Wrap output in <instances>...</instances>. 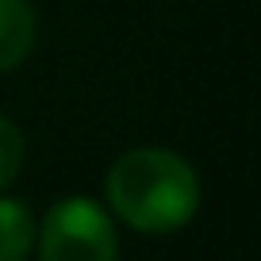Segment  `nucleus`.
<instances>
[{"label": "nucleus", "instance_id": "obj_3", "mask_svg": "<svg viewBox=\"0 0 261 261\" xmlns=\"http://www.w3.org/2000/svg\"><path fill=\"white\" fill-rule=\"evenodd\" d=\"M39 39V16L31 0H0V73L27 62Z\"/></svg>", "mask_w": 261, "mask_h": 261}, {"label": "nucleus", "instance_id": "obj_2", "mask_svg": "<svg viewBox=\"0 0 261 261\" xmlns=\"http://www.w3.org/2000/svg\"><path fill=\"white\" fill-rule=\"evenodd\" d=\"M39 261H119V234L104 204L65 196L35 230Z\"/></svg>", "mask_w": 261, "mask_h": 261}, {"label": "nucleus", "instance_id": "obj_4", "mask_svg": "<svg viewBox=\"0 0 261 261\" xmlns=\"http://www.w3.org/2000/svg\"><path fill=\"white\" fill-rule=\"evenodd\" d=\"M35 250V215L23 200L0 196V261H27Z\"/></svg>", "mask_w": 261, "mask_h": 261}, {"label": "nucleus", "instance_id": "obj_5", "mask_svg": "<svg viewBox=\"0 0 261 261\" xmlns=\"http://www.w3.org/2000/svg\"><path fill=\"white\" fill-rule=\"evenodd\" d=\"M19 169H23V135L8 115H0V188H8Z\"/></svg>", "mask_w": 261, "mask_h": 261}, {"label": "nucleus", "instance_id": "obj_1", "mask_svg": "<svg viewBox=\"0 0 261 261\" xmlns=\"http://www.w3.org/2000/svg\"><path fill=\"white\" fill-rule=\"evenodd\" d=\"M104 196L115 219L142 234L180 230L200 207V177L180 154L139 146L115 158L104 177Z\"/></svg>", "mask_w": 261, "mask_h": 261}]
</instances>
